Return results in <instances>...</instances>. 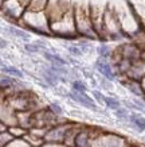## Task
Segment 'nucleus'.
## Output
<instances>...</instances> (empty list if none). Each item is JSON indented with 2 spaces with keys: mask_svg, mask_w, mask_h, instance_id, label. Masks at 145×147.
Masks as SVG:
<instances>
[{
  "mask_svg": "<svg viewBox=\"0 0 145 147\" xmlns=\"http://www.w3.org/2000/svg\"><path fill=\"white\" fill-rule=\"evenodd\" d=\"M140 86H141V90H142V93H144V97H145V76L140 80Z\"/></svg>",
  "mask_w": 145,
  "mask_h": 147,
  "instance_id": "473e14b6",
  "label": "nucleus"
},
{
  "mask_svg": "<svg viewBox=\"0 0 145 147\" xmlns=\"http://www.w3.org/2000/svg\"><path fill=\"white\" fill-rule=\"evenodd\" d=\"M50 0H32L30 5L27 7V11H32V12H44L48 5Z\"/></svg>",
  "mask_w": 145,
  "mask_h": 147,
  "instance_id": "2eb2a0df",
  "label": "nucleus"
},
{
  "mask_svg": "<svg viewBox=\"0 0 145 147\" xmlns=\"http://www.w3.org/2000/svg\"><path fill=\"white\" fill-rule=\"evenodd\" d=\"M8 132L13 136V139H22L26 136V134L28 132L27 129L22 128V127H19L18 124L15 125H11V127H8Z\"/></svg>",
  "mask_w": 145,
  "mask_h": 147,
  "instance_id": "aec40b11",
  "label": "nucleus"
},
{
  "mask_svg": "<svg viewBox=\"0 0 145 147\" xmlns=\"http://www.w3.org/2000/svg\"><path fill=\"white\" fill-rule=\"evenodd\" d=\"M92 94H93V100H94V101H97L98 104H104V98H105V96H104L102 92H100V90H97V89H93Z\"/></svg>",
  "mask_w": 145,
  "mask_h": 147,
  "instance_id": "cd10ccee",
  "label": "nucleus"
},
{
  "mask_svg": "<svg viewBox=\"0 0 145 147\" xmlns=\"http://www.w3.org/2000/svg\"><path fill=\"white\" fill-rule=\"evenodd\" d=\"M97 53H98V55H100V58H101V59H104V61H109L110 58H112L113 51H112V49H110L106 43H104V42H102L101 45L97 47Z\"/></svg>",
  "mask_w": 145,
  "mask_h": 147,
  "instance_id": "a211bd4d",
  "label": "nucleus"
},
{
  "mask_svg": "<svg viewBox=\"0 0 145 147\" xmlns=\"http://www.w3.org/2000/svg\"><path fill=\"white\" fill-rule=\"evenodd\" d=\"M3 3H4V0H0V9H1V7H3Z\"/></svg>",
  "mask_w": 145,
  "mask_h": 147,
  "instance_id": "e433bc0d",
  "label": "nucleus"
},
{
  "mask_svg": "<svg viewBox=\"0 0 145 147\" xmlns=\"http://www.w3.org/2000/svg\"><path fill=\"white\" fill-rule=\"evenodd\" d=\"M32 120H34V112H16V124L19 127L30 131L32 128Z\"/></svg>",
  "mask_w": 145,
  "mask_h": 147,
  "instance_id": "f8f14e48",
  "label": "nucleus"
},
{
  "mask_svg": "<svg viewBox=\"0 0 145 147\" xmlns=\"http://www.w3.org/2000/svg\"><path fill=\"white\" fill-rule=\"evenodd\" d=\"M92 147H128L126 140L118 134L94 131L92 128Z\"/></svg>",
  "mask_w": 145,
  "mask_h": 147,
  "instance_id": "7ed1b4c3",
  "label": "nucleus"
},
{
  "mask_svg": "<svg viewBox=\"0 0 145 147\" xmlns=\"http://www.w3.org/2000/svg\"><path fill=\"white\" fill-rule=\"evenodd\" d=\"M73 11H74V23L77 35L81 36L82 39L100 40L98 34L93 27L89 7L82 4H74L73 5Z\"/></svg>",
  "mask_w": 145,
  "mask_h": 147,
  "instance_id": "f257e3e1",
  "label": "nucleus"
},
{
  "mask_svg": "<svg viewBox=\"0 0 145 147\" xmlns=\"http://www.w3.org/2000/svg\"><path fill=\"white\" fill-rule=\"evenodd\" d=\"M96 69L101 74V77H104V78H106V80H109V81H114L118 77L114 70V67H113V65L109 61H104L101 58H98L96 61Z\"/></svg>",
  "mask_w": 145,
  "mask_h": 147,
  "instance_id": "1a4fd4ad",
  "label": "nucleus"
},
{
  "mask_svg": "<svg viewBox=\"0 0 145 147\" xmlns=\"http://www.w3.org/2000/svg\"><path fill=\"white\" fill-rule=\"evenodd\" d=\"M100 85H101L104 89L106 90H112L113 89V84H112V81L106 80V78H104V77H100Z\"/></svg>",
  "mask_w": 145,
  "mask_h": 147,
  "instance_id": "c85d7f7f",
  "label": "nucleus"
},
{
  "mask_svg": "<svg viewBox=\"0 0 145 147\" xmlns=\"http://www.w3.org/2000/svg\"><path fill=\"white\" fill-rule=\"evenodd\" d=\"M67 96L73 100V101L78 102L79 105H82L84 108H88L93 112H100V108L97 105V102L93 100L88 93H79V92H74V90H70Z\"/></svg>",
  "mask_w": 145,
  "mask_h": 147,
  "instance_id": "0eeeda50",
  "label": "nucleus"
},
{
  "mask_svg": "<svg viewBox=\"0 0 145 147\" xmlns=\"http://www.w3.org/2000/svg\"><path fill=\"white\" fill-rule=\"evenodd\" d=\"M116 53L120 58L128 59V61H137L141 58V49L137 45H121L118 49L116 50Z\"/></svg>",
  "mask_w": 145,
  "mask_h": 147,
  "instance_id": "6e6552de",
  "label": "nucleus"
},
{
  "mask_svg": "<svg viewBox=\"0 0 145 147\" xmlns=\"http://www.w3.org/2000/svg\"><path fill=\"white\" fill-rule=\"evenodd\" d=\"M1 71L7 74L9 77H13V78H16V80H22L23 77H24V73H23L20 69L15 66H8V65H4V66L1 67Z\"/></svg>",
  "mask_w": 145,
  "mask_h": 147,
  "instance_id": "f3484780",
  "label": "nucleus"
},
{
  "mask_svg": "<svg viewBox=\"0 0 145 147\" xmlns=\"http://www.w3.org/2000/svg\"><path fill=\"white\" fill-rule=\"evenodd\" d=\"M71 90L79 92V93H88V86L82 80H73L71 81Z\"/></svg>",
  "mask_w": 145,
  "mask_h": 147,
  "instance_id": "4be33fe9",
  "label": "nucleus"
},
{
  "mask_svg": "<svg viewBox=\"0 0 145 147\" xmlns=\"http://www.w3.org/2000/svg\"><path fill=\"white\" fill-rule=\"evenodd\" d=\"M26 12V8L23 7L18 0H4L3 7L0 9V15L11 23L18 24L19 20L22 19L23 13Z\"/></svg>",
  "mask_w": 145,
  "mask_h": 147,
  "instance_id": "20e7f679",
  "label": "nucleus"
},
{
  "mask_svg": "<svg viewBox=\"0 0 145 147\" xmlns=\"http://www.w3.org/2000/svg\"><path fill=\"white\" fill-rule=\"evenodd\" d=\"M19 3H20V4L23 5V7H24V8L27 9V7H28V5H30V3L31 1H32V0H18Z\"/></svg>",
  "mask_w": 145,
  "mask_h": 147,
  "instance_id": "2f4dec72",
  "label": "nucleus"
},
{
  "mask_svg": "<svg viewBox=\"0 0 145 147\" xmlns=\"http://www.w3.org/2000/svg\"><path fill=\"white\" fill-rule=\"evenodd\" d=\"M3 66H4V63H3V61L0 59V67H3Z\"/></svg>",
  "mask_w": 145,
  "mask_h": 147,
  "instance_id": "4c0bfd02",
  "label": "nucleus"
},
{
  "mask_svg": "<svg viewBox=\"0 0 145 147\" xmlns=\"http://www.w3.org/2000/svg\"><path fill=\"white\" fill-rule=\"evenodd\" d=\"M4 92H1V90H0V101H1V100H4Z\"/></svg>",
  "mask_w": 145,
  "mask_h": 147,
  "instance_id": "f704fd0d",
  "label": "nucleus"
},
{
  "mask_svg": "<svg viewBox=\"0 0 145 147\" xmlns=\"http://www.w3.org/2000/svg\"><path fill=\"white\" fill-rule=\"evenodd\" d=\"M5 30H7L11 35L18 36V38H20V39H23V40H26V42H28V40H30V34H27L26 30H23V28H20V27L8 26Z\"/></svg>",
  "mask_w": 145,
  "mask_h": 147,
  "instance_id": "dca6fc26",
  "label": "nucleus"
},
{
  "mask_svg": "<svg viewBox=\"0 0 145 147\" xmlns=\"http://www.w3.org/2000/svg\"><path fill=\"white\" fill-rule=\"evenodd\" d=\"M114 115L118 117L120 120H128L129 121V116H130V113L128 112L126 108H118V109H116L114 111Z\"/></svg>",
  "mask_w": 145,
  "mask_h": 147,
  "instance_id": "b1692460",
  "label": "nucleus"
},
{
  "mask_svg": "<svg viewBox=\"0 0 145 147\" xmlns=\"http://www.w3.org/2000/svg\"><path fill=\"white\" fill-rule=\"evenodd\" d=\"M8 129V127L5 125V123H3V121L0 120V132H3V131H7Z\"/></svg>",
  "mask_w": 145,
  "mask_h": 147,
  "instance_id": "72a5a7b5",
  "label": "nucleus"
},
{
  "mask_svg": "<svg viewBox=\"0 0 145 147\" xmlns=\"http://www.w3.org/2000/svg\"><path fill=\"white\" fill-rule=\"evenodd\" d=\"M73 147H74V146H73Z\"/></svg>",
  "mask_w": 145,
  "mask_h": 147,
  "instance_id": "58836bf2",
  "label": "nucleus"
},
{
  "mask_svg": "<svg viewBox=\"0 0 145 147\" xmlns=\"http://www.w3.org/2000/svg\"><path fill=\"white\" fill-rule=\"evenodd\" d=\"M74 147H92V129L88 125H82L74 139Z\"/></svg>",
  "mask_w": 145,
  "mask_h": 147,
  "instance_id": "9b49d317",
  "label": "nucleus"
},
{
  "mask_svg": "<svg viewBox=\"0 0 145 147\" xmlns=\"http://www.w3.org/2000/svg\"><path fill=\"white\" fill-rule=\"evenodd\" d=\"M67 50H69V53L71 54V55H74V57H82L84 55V53H82V50L78 47V45H71L67 47Z\"/></svg>",
  "mask_w": 145,
  "mask_h": 147,
  "instance_id": "bb28decb",
  "label": "nucleus"
},
{
  "mask_svg": "<svg viewBox=\"0 0 145 147\" xmlns=\"http://www.w3.org/2000/svg\"><path fill=\"white\" fill-rule=\"evenodd\" d=\"M42 147H65V144H61V143H51V142H44L42 144Z\"/></svg>",
  "mask_w": 145,
  "mask_h": 147,
  "instance_id": "c756f323",
  "label": "nucleus"
},
{
  "mask_svg": "<svg viewBox=\"0 0 145 147\" xmlns=\"http://www.w3.org/2000/svg\"><path fill=\"white\" fill-rule=\"evenodd\" d=\"M129 121H130V123L133 124V127L137 128L140 132L145 129V117H141V116L133 113V115L129 116Z\"/></svg>",
  "mask_w": 145,
  "mask_h": 147,
  "instance_id": "6ab92c4d",
  "label": "nucleus"
},
{
  "mask_svg": "<svg viewBox=\"0 0 145 147\" xmlns=\"http://www.w3.org/2000/svg\"><path fill=\"white\" fill-rule=\"evenodd\" d=\"M18 26L24 28L26 31L35 32L38 35L51 36L50 23H48L46 12H32V11H27L26 9L22 19L19 20Z\"/></svg>",
  "mask_w": 145,
  "mask_h": 147,
  "instance_id": "f03ea898",
  "label": "nucleus"
},
{
  "mask_svg": "<svg viewBox=\"0 0 145 147\" xmlns=\"http://www.w3.org/2000/svg\"><path fill=\"white\" fill-rule=\"evenodd\" d=\"M145 76V61L144 59H137V61H133L128 73L125 74L128 80H133L140 82V80Z\"/></svg>",
  "mask_w": 145,
  "mask_h": 147,
  "instance_id": "9d476101",
  "label": "nucleus"
},
{
  "mask_svg": "<svg viewBox=\"0 0 145 147\" xmlns=\"http://www.w3.org/2000/svg\"><path fill=\"white\" fill-rule=\"evenodd\" d=\"M104 104H105L109 109H113V111L121 108V101H120L118 98L112 97V96H105V98H104Z\"/></svg>",
  "mask_w": 145,
  "mask_h": 147,
  "instance_id": "412c9836",
  "label": "nucleus"
},
{
  "mask_svg": "<svg viewBox=\"0 0 145 147\" xmlns=\"http://www.w3.org/2000/svg\"><path fill=\"white\" fill-rule=\"evenodd\" d=\"M71 124H73V121L65 120V121H61V123L53 125V127H50V128L46 131V134H44L43 140L44 142L61 143V144H63L65 138H66V134H67V131H69Z\"/></svg>",
  "mask_w": 145,
  "mask_h": 147,
  "instance_id": "423d86ee",
  "label": "nucleus"
},
{
  "mask_svg": "<svg viewBox=\"0 0 145 147\" xmlns=\"http://www.w3.org/2000/svg\"><path fill=\"white\" fill-rule=\"evenodd\" d=\"M73 4L69 3L67 0H50L48 1V5L46 8V15H47V19H48V23L57 22L58 19H61L65 13L71 9Z\"/></svg>",
  "mask_w": 145,
  "mask_h": 147,
  "instance_id": "39448f33",
  "label": "nucleus"
},
{
  "mask_svg": "<svg viewBox=\"0 0 145 147\" xmlns=\"http://www.w3.org/2000/svg\"><path fill=\"white\" fill-rule=\"evenodd\" d=\"M8 46V42L3 38V36H0V49H5Z\"/></svg>",
  "mask_w": 145,
  "mask_h": 147,
  "instance_id": "7c9ffc66",
  "label": "nucleus"
},
{
  "mask_svg": "<svg viewBox=\"0 0 145 147\" xmlns=\"http://www.w3.org/2000/svg\"><path fill=\"white\" fill-rule=\"evenodd\" d=\"M24 50L28 51V53H31V54H36V53H39V51H42L43 49H42L40 46H38L36 43H30V42H27L26 45H24Z\"/></svg>",
  "mask_w": 145,
  "mask_h": 147,
  "instance_id": "393cba45",
  "label": "nucleus"
},
{
  "mask_svg": "<svg viewBox=\"0 0 145 147\" xmlns=\"http://www.w3.org/2000/svg\"><path fill=\"white\" fill-rule=\"evenodd\" d=\"M128 147H142V146H138V144H128Z\"/></svg>",
  "mask_w": 145,
  "mask_h": 147,
  "instance_id": "c9c22d12",
  "label": "nucleus"
},
{
  "mask_svg": "<svg viewBox=\"0 0 145 147\" xmlns=\"http://www.w3.org/2000/svg\"><path fill=\"white\" fill-rule=\"evenodd\" d=\"M121 84H122L125 88H128V89L130 90L133 94H136L137 97H144V93H142V90H141L140 82L125 78V81H121Z\"/></svg>",
  "mask_w": 145,
  "mask_h": 147,
  "instance_id": "4468645a",
  "label": "nucleus"
},
{
  "mask_svg": "<svg viewBox=\"0 0 145 147\" xmlns=\"http://www.w3.org/2000/svg\"><path fill=\"white\" fill-rule=\"evenodd\" d=\"M47 108L48 109H50V111L53 112L54 115H57V116H59V117H61L62 115H63V108L61 107V105H59V104H58V102H50V104H48L47 105Z\"/></svg>",
  "mask_w": 145,
  "mask_h": 147,
  "instance_id": "5701e85b",
  "label": "nucleus"
},
{
  "mask_svg": "<svg viewBox=\"0 0 145 147\" xmlns=\"http://www.w3.org/2000/svg\"><path fill=\"white\" fill-rule=\"evenodd\" d=\"M7 147H31V146L22 138V139H13Z\"/></svg>",
  "mask_w": 145,
  "mask_h": 147,
  "instance_id": "a878e982",
  "label": "nucleus"
},
{
  "mask_svg": "<svg viewBox=\"0 0 145 147\" xmlns=\"http://www.w3.org/2000/svg\"><path fill=\"white\" fill-rule=\"evenodd\" d=\"M43 57L50 62V65H57V66H67V65H69L65 58H62L61 55H58V54L50 53L48 50H44L43 51Z\"/></svg>",
  "mask_w": 145,
  "mask_h": 147,
  "instance_id": "ddd939ff",
  "label": "nucleus"
}]
</instances>
